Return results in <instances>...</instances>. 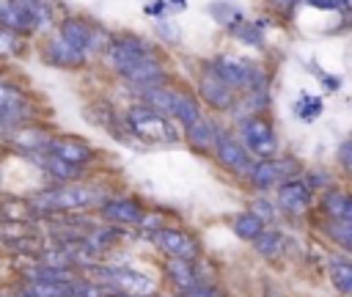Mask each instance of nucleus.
Instances as JSON below:
<instances>
[{
	"mask_svg": "<svg viewBox=\"0 0 352 297\" xmlns=\"http://www.w3.org/2000/svg\"><path fill=\"white\" fill-rule=\"evenodd\" d=\"M16 50H19V38H16V33H11V30L0 28V52L14 55Z\"/></svg>",
	"mask_w": 352,
	"mask_h": 297,
	"instance_id": "obj_31",
	"label": "nucleus"
},
{
	"mask_svg": "<svg viewBox=\"0 0 352 297\" xmlns=\"http://www.w3.org/2000/svg\"><path fill=\"white\" fill-rule=\"evenodd\" d=\"M165 272H168V278H170L182 292H190V289L198 283L195 270H192L190 261H184V258H170V261L165 264Z\"/></svg>",
	"mask_w": 352,
	"mask_h": 297,
	"instance_id": "obj_19",
	"label": "nucleus"
},
{
	"mask_svg": "<svg viewBox=\"0 0 352 297\" xmlns=\"http://www.w3.org/2000/svg\"><path fill=\"white\" fill-rule=\"evenodd\" d=\"M319 110H322V104H319V99H308L305 94H302V99H300V104H297V113L305 118V121H311L314 116H319Z\"/></svg>",
	"mask_w": 352,
	"mask_h": 297,
	"instance_id": "obj_30",
	"label": "nucleus"
},
{
	"mask_svg": "<svg viewBox=\"0 0 352 297\" xmlns=\"http://www.w3.org/2000/svg\"><path fill=\"white\" fill-rule=\"evenodd\" d=\"M184 294H187V297H223L214 286H204V283H195V286H192L190 292H184Z\"/></svg>",
	"mask_w": 352,
	"mask_h": 297,
	"instance_id": "obj_32",
	"label": "nucleus"
},
{
	"mask_svg": "<svg viewBox=\"0 0 352 297\" xmlns=\"http://www.w3.org/2000/svg\"><path fill=\"white\" fill-rule=\"evenodd\" d=\"M270 297H275V294H270Z\"/></svg>",
	"mask_w": 352,
	"mask_h": 297,
	"instance_id": "obj_35",
	"label": "nucleus"
},
{
	"mask_svg": "<svg viewBox=\"0 0 352 297\" xmlns=\"http://www.w3.org/2000/svg\"><path fill=\"white\" fill-rule=\"evenodd\" d=\"M327 272H330V280L336 283V289H338L341 294H349V292H352V264H349V261L333 258L330 267H327Z\"/></svg>",
	"mask_w": 352,
	"mask_h": 297,
	"instance_id": "obj_23",
	"label": "nucleus"
},
{
	"mask_svg": "<svg viewBox=\"0 0 352 297\" xmlns=\"http://www.w3.org/2000/svg\"><path fill=\"white\" fill-rule=\"evenodd\" d=\"M0 28L11 33H33V19L22 0H0Z\"/></svg>",
	"mask_w": 352,
	"mask_h": 297,
	"instance_id": "obj_13",
	"label": "nucleus"
},
{
	"mask_svg": "<svg viewBox=\"0 0 352 297\" xmlns=\"http://www.w3.org/2000/svg\"><path fill=\"white\" fill-rule=\"evenodd\" d=\"M201 96L214 107V110H226V107H231V102H234V94H231V88L214 74V72H206L204 77H201Z\"/></svg>",
	"mask_w": 352,
	"mask_h": 297,
	"instance_id": "obj_14",
	"label": "nucleus"
},
{
	"mask_svg": "<svg viewBox=\"0 0 352 297\" xmlns=\"http://www.w3.org/2000/svg\"><path fill=\"white\" fill-rule=\"evenodd\" d=\"M212 72L228 85V88H261L264 85V72L258 63L242 58V55H220L212 66Z\"/></svg>",
	"mask_w": 352,
	"mask_h": 297,
	"instance_id": "obj_3",
	"label": "nucleus"
},
{
	"mask_svg": "<svg viewBox=\"0 0 352 297\" xmlns=\"http://www.w3.org/2000/svg\"><path fill=\"white\" fill-rule=\"evenodd\" d=\"M102 214L113 223H124V226H138L140 217H143V209L138 201L132 198H116V201H107L102 204Z\"/></svg>",
	"mask_w": 352,
	"mask_h": 297,
	"instance_id": "obj_15",
	"label": "nucleus"
},
{
	"mask_svg": "<svg viewBox=\"0 0 352 297\" xmlns=\"http://www.w3.org/2000/svg\"><path fill=\"white\" fill-rule=\"evenodd\" d=\"M22 3H25V8H28L30 19H33V30H41V28L50 25V19H52V8H50L44 0H22Z\"/></svg>",
	"mask_w": 352,
	"mask_h": 297,
	"instance_id": "obj_27",
	"label": "nucleus"
},
{
	"mask_svg": "<svg viewBox=\"0 0 352 297\" xmlns=\"http://www.w3.org/2000/svg\"><path fill=\"white\" fill-rule=\"evenodd\" d=\"M47 58H50L52 63H58V66H66V69H77V66L85 63V55H82L80 50H74L69 41H63L60 36H55V38L50 41Z\"/></svg>",
	"mask_w": 352,
	"mask_h": 297,
	"instance_id": "obj_16",
	"label": "nucleus"
},
{
	"mask_svg": "<svg viewBox=\"0 0 352 297\" xmlns=\"http://www.w3.org/2000/svg\"><path fill=\"white\" fill-rule=\"evenodd\" d=\"M214 146H217V160L228 168V170H236V173H248L253 168V160L250 154L242 148V143H236L234 138L228 135H214Z\"/></svg>",
	"mask_w": 352,
	"mask_h": 297,
	"instance_id": "obj_11",
	"label": "nucleus"
},
{
	"mask_svg": "<svg viewBox=\"0 0 352 297\" xmlns=\"http://www.w3.org/2000/svg\"><path fill=\"white\" fill-rule=\"evenodd\" d=\"M170 116H173L182 126H190L192 121L201 118V110H198V102H195L192 96H187V94H176V102H173Z\"/></svg>",
	"mask_w": 352,
	"mask_h": 297,
	"instance_id": "obj_22",
	"label": "nucleus"
},
{
	"mask_svg": "<svg viewBox=\"0 0 352 297\" xmlns=\"http://www.w3.org/2000/svg\"><path fill=\"white\" fill-rule=\"evenodd\" d=\"M102 201V195L94 187H77V184H60L52 190H44L36 195V206L44 212H77V209H88L96 206Z\"/></svg>",
	"mask_w": 352,
	"mask_h": 297,
	"instance_id": "obj_2",
	"label": "nucleus"
},
{
	"mask_svg": "<svg viewBox=\"0 0 352 297\" xmlns=\"http://www.w3.org/2000/svg\"><path fill=\"white\" fill-rule=\"evenodd\" d=\"M44 148H47V154H52V157H58V160H63L69 165H77V168L88 165L91 157H94L91 148L85 143L74 140V138H50L44 143Z\"/></svg>",
	"mask_w": 352,
	"mask_h": 297,
	"instance_id": "obj_9",
	"label": "nucleus"
},
{
	"mask_svg": "<svg viewBox=\"0 0 352 297\" xmlns=\"http://www.w3.org/2000/svg\"><path fill=\"white\" fill-rule=\"evenodd\" d=\"M124 124L132 129L135 138L146 140V143H176L179 140V132H176V124L157 113L154 107L148 104H135L126 110V118Z\"/></svg>",
	"mask_w": 352,
	"mask_h": 297,
	"instance_id": "obj_1",
	"label": "nucleus"
},
{
	"mask_svg": "<svg viewBox=\"0 0 352 297\" xmlns=\"http://www.w3.org/2000/svg\"><path fill=\"white\" fill-rule=\"evenodd\" d=\"M250 214L258 217L261 223H272V220H275V209H272V204H270L267 198H256V201L250 204Z\"/></svg>",
	"mask_w": 352,
	"mask_h": 297,
	"instance_id": "obj_29",
	"label": "nucleus"
},
{
	"mask_svg": "<svg viewBox=\"0 0 352 297\" xmlns=\"http://www.w3.org/2000/svg\"><path fill=\"white\" fill-rule=\"evenodd\" d=\"M349 148H352V146H349V140H344V143H341V148H338V162H341L344 168H349Z\"/></svg>",
	"mask_w": 352,
	"mask_h": 297,
	"instance_id": "obj_34",
	"label": "nucleus"
},
{
	"mask_svg": "<svg viewBox=\"0 0 352 297\" xmlns=\"http://www.w3.org/2000/svg\"><path fill=\"white\" fill-rule=\"evenodd\" d=\"M104 272V280L110 286V292L116 294H124V297H148L154 294V280L138 270H121V267H110V270H102Z\"/></svg>",
	"mask_w": 352,
	"mask_h": 297,
	"instance_id": "obj_6",
	"label": "nucleus"
},
{
	"mask_svg": "<svg viewBox=\"0 0 352 297\" xmlns=\"http://www.w3.org/2000/svg\"><path fill=\"white\" fill-rule=\"evenodd\" d=\"M324 212L333 217V220H352V201H349V195L346 192H341V190H330L327 195H324Z\"/></svg>",
	"mask_w": 352,
	"mask_h": 297,
	"instance_id": "obj_21",
	"label": "nucleus"
},
{
	"mask_svg": "<svg viewBox=\"0 0 352 297\" xmlns=\"http://www.w3.org/2000/svg\"><path fill=\"white\" fill-rule=\"evenodd\" d=\"M278 201L289 214H302L311 206V187L302 184L300 179H286L278 187Z\"/></svg>",
	"mask_w": 352,
	"mask_h": 297,
	"instance_id": "obj_12",
	"label": "nucleus"
},
{
	"mask_svg": "<svg viewBox=\"0 0 352 297\" xmlns=\"http://www.w3.org/2000/svg\"><path fill=\"white\" fill-rule=\"evenodd\" d=\"M242 148L248 154H258L261 160H270L278 148V140H275L270 121H264L261 116L245 118L242 121Z\"/></svg>",
	"mask_w": 352,
	"mask_h": 297,
	"instance_id": "obj_5",
	"label": "nucleus"
},
{
	"mask_svg": "<svg viewBox=\"0 0 352 297\" xmlns=\"http://www.w3.org/2000/svg\"><path fill=\"white\" fill-rule=\"evenodd\" d=\"M184 132H187V140H190L192 146H198V148H206V146L214 143V132H212V126H209L204 118H198V121H192L190 126H184Z\"/></svg>",
	"mask_w": 352,
	"mask_h": 297,
	"instance_id": "obj_25",
	"label": "nucleus"
},
{
	"mask_svg": "<svg viewBox=\"0 0 352 297\" xmlns=\"http://www.w3.org/2000/svg\"><path fill=\"white\" fill-rule=\"evenodd\" d=\"M33 160L44 168V170H50L55 179H60V182H72V179H77L80 173H82V168H77V165H69V162H63V160H58V157H52V154H33Z\"/></svg>",
	"mask_w": 352,
	"mask_h": 297,
	"instance_id": "obj_18",
	"label": "nucleus"
},
{
	"mask_svg": "<svg viewBox=\"0 0 352 297\" xmlns=\"http://www.w3.org/2000/svg\"><path fill=\"white\" fill-rule=\"evenodd\" d=\"M107 52H110L113 66H116L121 74H124L126 69H132V66L143 63V60L157 58V55H154V50H151L143 38H138V36H118V38H113V41H110V47H107Z\"/></svg>",
	"mask_w": 352,
	"mask_h": 297,
	"instance_id": "obj_4",
	"label": "nucleus"
},
{
	"mask_svg": "<svg viewBox=\"0 0 352 297\" xmlns=\"http://www.w3.org/2000/svg\"><path fill=\"white\" fill-rule=\"evenodd\" d=\"M253 242H256V250L261 256H278L283 250V236L278 231H270V228H264Z\"/></svg>",
	"mask_w": 352,
	"mask_h": 297,
	"instance_id": "obj_26",
	"label": "nucleus"
},
{
	"mask_svg": "<svg viewBox=\"0 0 352 297\" xmlns=\"http://www.w3.org/2000/svg\"><path fill=\"white\" fill-rule=\"evenodd\" d=\"M154 242L160 245V250H165L170 258H195L198 256V242L187 234V231H179V228H157L154 231Z\"/></svg>",
	"mask_w": 352,
	"mask_h": 297,
	"instance_id": "obj_8",
	"label": "nucleus"
},
{
	"mask_svg": "<svg viewBox=\"0 0 352 297\" xmlns=\"http://www.w3.org/2000/svg\"><path fill=\"white\" fill-rule=\"evenodd\" d=\"M327 234H330L341 248H352V223H346V220H336V223L327 228Z\"/></svg>",
	"mask_w": 352,
	"mask_h": 297,
	"instance_id": "obj_28",
	"label": "nucleus"
},
{
	"mask_svg": "<svg viewBox=\"0 0 352 297\" xmlns=\"http://www.w3.org/2000/svg\"><path fill=\"white\" fill-rule=\"evenodd\" d=\"M19 297H72V280L69 283H52V280H28L19 292Z\"/></svg>",
	"mask_w": 352,
	"mask_h": 297,
	"instance_id": "obj_17",
	"label": "nucleus"
},
{
	"mask_svg": "<svg viewBox=\"0 0 352 297\" xmlns=\"http://www.w3.org/2000/svg\"><path fill=\"white\" fill-rule=\"evenodd\" d=\"M264 231V223L258 217H253L250 212H242L234 217V234L242 236V239H256L258 234Z\"/></svg>",
	"mask_w": 352,
	"mask_h": 297,
	"instance_id": "obj_24",
	"label": "nucleus"
},
{
	"mask_svg": "<svg viewBox=\"0 0 352 297\" xmlns=\"http://www.w3.org/2000/svg\"><path fill=\"white\" fill-rule=\"evenodd\" d=\"M25 104H28V99H25V94H22L16 85L0 82V116H3V118L19 116Z\"/></svg>",
	"mask_w": 352,
	"mask_h": 297,
	"instance_id": "obj_20",
	"label": "nucleus"
},
{
	"mask_svg": "<svg viewBox=\"0 0 352 297\" xmlns=\"http://www.w3.org/2000/svg\"><path fill=\"white\" fill-rule=\"evenodd\" d=\"M314 8H322V11H333V8H344L346 3L344 0H308Z\"/></svg>",
	"mask_w": 352,
	"mask_h": 297,
	"instance_id": "obj_33",
	"label": "nucleus"
},
{
	"mask_svg": "<svg viewBox=\"0 0 352 297\" xmlns=\"http://www.w3.org/2000/svg\"><path fill=\"white\" fill-rule=\"evenodd\" d=\"M248 173H250L253 187L267 190V187H275V184L292 179L297 173V165H294V160H258V162H253V168Z\"/></svg>",
	"mask_w": 352,
	"mask_h": 297,
	"instance_id": "obj_7",
	"label": "nucleus"
},
{
	"mask_svg": "<svg viewBox=\"0 0 352 297\" xmlns=\"http://www.w3.org/2000/svg\"><path fill=\"white\" fill-rule=\"evenodd\" d=\"M60 38L69 41V44H72L74 50H80L82 55H88L91 50H96L99 30H94L85 19L72 16V19H63V25H60Z\"/></svg>",
	"mask_w": 352,
	"mask_h": 297,
	"instance_id": "obj_10",
	"label": "nucleus"
}]
</instances>
